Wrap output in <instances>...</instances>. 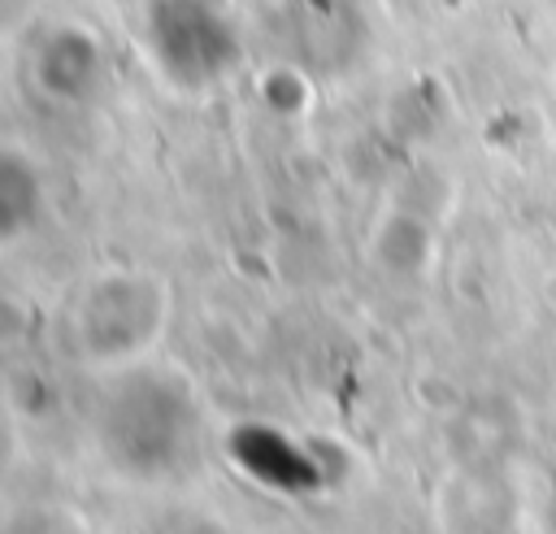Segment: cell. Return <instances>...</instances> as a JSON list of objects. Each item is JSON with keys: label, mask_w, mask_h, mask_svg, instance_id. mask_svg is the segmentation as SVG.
<instances>
[{"label": "cell", "mask_w": 556, "mask_h": 534, "mask_svg": "<svg viewBox=\"0 0 556 534\" xmlns=\"http://www.w3.org/2000/svg\"><path fill=\"white\" fill-rule=\"evenodd\" d=\"M39 213V178L26 156L0 148V239L22 234Z\"/></svg>", "instance_id": "cell-3"}, {"label": "cell", "mask_w": 556, "mask_h": 534, "mask_svg": "<svg viewBox=\"0 0 556 534\" xmlns=\"http://www.w3.org/2000/svg\"><path fill=\"white\" fill-rule=\"evenodd\" d=\"M161 313H165V295L152 278L113 274L83 295L78 326L96 356H122L135 343L152 339V330L161 326Z\"/></svg>", "instance_id": "cell-2"}, {"label": "cell", "mask_w": 556, "mask_h": 534, "mask_svg": "<svg viewBox=\"0 0 556 534\" xmlns=\"http://www.w3.org/2000/svg\"><path fill=\"white\" fill-rule=\"evenodd\" d=\"M113 4H148V0H113Z\"/></svg>", "instance_id": "cell-4"}, {"label": "cell", "mask_w": 556, "mask_h": 534, "mask_svg": "<svg viewBox=\"0 0 556 534\" xmlns=\"http://www.w3.org/2000/svg\"><path fill=\"white\" fill-rule=\"evenodd\" d=\"M152 9V52L169 82H213L239 56L230 17L208 0H148Z\"/></svg>", "instance_id": "cell-1"}]
</instances>
